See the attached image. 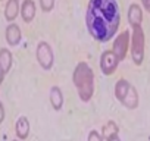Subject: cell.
I'll return each instance as SVG.
<instances>
[{
    "mask_svg": "<svg viewBox=\"0 0 150 141\" xmlns=\"http://www.w3.org/2000/svg\"><path fill=\"white\" fill-rule=\"evenodd\" d=\"M88 34L99 43L110 41L121 25V12L116 0H90L86 12Z\"/></svg>",
    "mask_w": 150,
    "mask_h": 141,
    "instance_id": "1",
    "label": "cell"
},
{
    "mask_svg": "<svg viewBox=\"0 0 150 141\" xmlns=\"http://www.w3.org/2000/svg\"><path fill=\"white\" fill-rule=\"evenodd\" d=\"M72 82L81 102L88 103L94 96V72L87 62H78L72 72Z\"/></svg>",
    "mask_w": 150,
    "mask_h": 141,
    "instance_id": "2",
    "label": "cell"
},
{
    "mask_svg": "<svg viewBox=\"0 0 150 141\" xmlns=\"http://www.w3.org/2000/svg\"><path fill=\"white\" fill-rule=\"evenodd\" d=\"M115 97L124 107H127L129 110L137 109L140 104V97H138L135 87L124 78L118 80L115 84Z\"/></svg>",
    "mask_w": 150,
    "mask_h": 141,
    "instance_id": "3",
    "label": "cell"
},
{
    "mask_svg": "<svg viewBox=\"0 0 150 141\" xmlns=\"http://www.w3.org/2000/svg\"><path fill=\"white\" fill-rule=\"evenodd\" d=\"M129 53H131V59H132L134 65L141 66L144 62V53H146V37H144L143 27L132 28Z\"/></svg>",
    "mask_w": 150,
    "mask_h": 141,
    "instance_id": "4",
    "label": "cell"
},
{
    "mask_svg": "<svg viewBox=\"0 0 150 141\" xmlns=\"http://www.w3.org/2000/svg\"><path fill=\"white\" fill-rule=\"evenodd\" d=\"M35 59L44 70H50L54 65V53L47 41H40L35 47Z\"/></svg>",
    "mask_w": 150,
    "mask_h": 141,
    "instance_id": "5",
    "label": "cell"
},
{
    "mask_svg": "<svg viewBox=\"0 0 150 141\" xmlns=\"http://www.w3.org/2000/svg\"><path fill=\"white\" fill-rule=\"evenodd\" d=\"M119 62H121V60L118 59V56L115 54V51H113L112 49L102 51V54H100V62H99L102 74L106 75V77L113 75L115 70H116L118 66H119Z\"/></svg>",
    "mask_w": 150,
    "mask_h": 141,
    "instance_id": "6",
    "label": "cell"
},
{
    "mask_svg": "<svg viewBox=\"0 0 150 141\" xmlns=\"http://www.w3.org/2000/svg\"><path fill=\"white\" fill-rule=\"evenodd\" d=\"M128 49H131V32L128 30H125L121 34H118L116 38L113 40L112 50L115 51V54L118 56V59L122 62V60L127 59Z\"/></svg>",
    "mask_w": 150,
    "mask_h": 141,
    "instance_id": "7",
    "label": "cell"
},
{
    "mask_svg": "<svg viewBox=\"0 0 150 141\" xmlns=\"http://www.w3.org/2000/svg\"><path fill=\"white\" fill-rule=\"evenodd\" d=\"M5 38H6V43L11 47H16L22 40V32H21L19 25L13 24V22H9L8 27H6V31H5Z\"/></svg>",
    "mask_w": 150,
    "mask_h": 141,
    "instance_id": "8",
    "label": "cell"
},
{
    "mask_svg": "<svg viewBox=\"0 0 150 141\" xmlns=\"http://www.w3.org/2000/svg\"><path fill=\"white\" fill-rule=\"evenodd\" d=\"M128 24L131 28H135V27H141V22H143V8L138 5V3H131L129 8H128Z\"/></svg>",
    "mask_w": 150,
    "mask_h": 141,
    "instance_id": "9",
    "label": "cell"
},
{
    "mask_svg": "<svg viewBox=\"0 0 150 141\" xmlns=\"http://www.w3.org/2000/svg\"><path fill=\"white\" fill-rule=\"evenodd\" d=\"M37 6L34 0H24L21 3V18L25 24H31L35 18Z\"/></svg>",
    "mask_w": 150,
    "mask_h": 141,
    "instance_id": "10",
    "label": "cell"
},
{
    "mask_svg": "<svg viewBox=\"0 0 150 141\" xmlns=\"http://www.w3.org/2000/svg\"><path fill=\"white\" fill-rule=\"evenodd\" d=\"M18 15H21V3L19 0H8L5 6V19L8 22H13Z\"/></svg>",
    "mask_w": 150,
    "mask_h": 141,
    "instance_id": "11",
    "label": "cell"
},
{
    "mask_svg": "<svg viewBox=\"0 0 150 141\" xmlns=\"http://www.w3.org/2000/svg\"><path fill=\"white\" fill-rule=\"evenodd\" d=\"M30 129H31V126H30L28 118L27 116H19L16 123H15V134H16L18 140H22V141L27 140L28 135H30Z\"/></svg>",
    "mask_w": 150,
    "mask_h": 141,
    "instance_id": "12",
    "label": "cell"
},
{
    "mask_svg": "<svg viewBox=\"0 0 150 141\" xmlns=\"http://www.w3.org/2000/svg\"><path fill=\"white\" fill-rule=\"evenodd\" d=\"M49 99H50L52 107H53L56 112L62 110V107H63V93H62V88H60V87L53 85V87L50 88V91H49Z\"/></svg>",
    "mask_w": 150,
    "mask_h": 141,
    "instance_id": "13",
    "label": "cell"
},
{
    "mask_svg": "<svg viewBox=\"0 0 150 141\" xmlns=\"http://www.w3.org/2000/svg\"><path fill=\"white\" fill-rule=\"evenodd\" d=\"M13 63V56L9 49H0V68L5 70V74H8Z\"/></svg>",
    "mask_w": 150,
    "mask_h": 141,
    "instance_id": "14",
    "label": "cell"
},
{
    "mask_svg": "<svg viewBox=\"0 0 150 141\" xmlns=\"http://www.w3.org/2000/svg\"><path fill=\"white\" fill-rule=\"evenodd\" d=\"M119 132V129H118V125L113 122V121H109L106 125H103V128H102V137L106 140L108 137H110V135H113V134H118Z\"/></svg>",
    "mask_w": 150,
    "mask_h": 141,
    "instance_id": "15",
    "label": "cell"
},
{
    "mask_svg": "<svg viewBox=\"0 0 150 141\" xmlns=\"http://www.w3.org/2000/svg\"><path fill=\"white\" fill-rule=\"evenodd\" d=\"M40 3V8L44 13H49L54 9V5H56V0H38Z\"/></svg>",
    "mask_w": 150,
    "mask_h": 141,
    "instance_id": "16",
    "label": "cell"
},
{
    "mask_svg": "<svg viewBox=\"0 0 150 141\" xmlns=\"http://www.w3.org/2000/svg\"><path fill=\"white\" fill-rule=\"evenodd\" d=\"M87 141H103V137H102V134H100L99 131H96V129H91V131L88 132Z\"/></svg>",
    "mask_w": 150,
    "mask_h": 141,
    "instance_id": "17",
    "label": "cell"
},
{
    "mask_svg": "<svg viewBox=\"0 0 150 141\" xmlns=\"http://www.w3.org/2000/svg\"><path fill=\"white\" fill-rule=\"evenodd\" d=\"M5 116H6V112H5V107H3V103L0 102V123L5 121Z\"/></svg>",
    "mask_w": 150,
    "mask_h": 141,
    "instance_id": "18",
    "label": "cell"
},
{
    "mask_svg": "<svg viewBox=\"0 0 150 141\" xmlns=\"http://www.w3.org/2000/svg\"><path fill=\"white\" fill-rule=\"evenodd\" d=\"M141 5H143V8L146 9V12L150 13V0H141Z\"/></svg>",
    "mask_w": 150,
    "mask_h": 141,
    "instance_id": "19",
    "label": "cell"
},
{
    "mask_svg": "<svg viewBox=\"0 0 150 141\" xmlns=\"http://www.w3.org/2000/svg\"><path fill=\"white\" fill-rule=\"evenodd\" d=\"M106 141H121V138H119V134H113V135L108 137V138H106Z\"/></svg>",
    "mask_w": 150,
    "mask_h": 141,
    "instance_id": "20",
    "label": "cell"
},
{
    "mask_svg": "<svg viewBox=\"0 0 150 141\" xmlns=\"http://www.w3.org/2000/svg\"><path fill=\"white\" fill-rule=\"evenodd\" d=\"M5 77H6V74H5V70H3L2 68H0V85H2V82H3Z\"/></svg>",
    "mask_w": 150,
    "mask_h": 141,
    "instance_id": "21",
    "label": "cell"
},
{
    "mask_svg": "<svg viewBox=\"0 0 150 141\" xmlns=\"http://www.w3.org/2000/svg\"><path fill=\"white\" fill-rule=\"evenodd\" d=\"M12 141H19V140H12Z\"/></svg>",
    "mask_w": 150,
    "mask_h": 141,
    "instance_id": "22",
    "label": "cell"
}]
</instances>
